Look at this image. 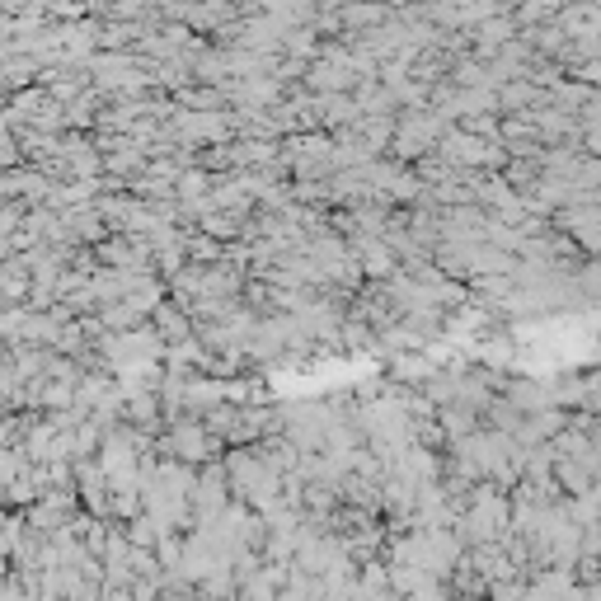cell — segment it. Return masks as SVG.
<instances>
[{"mask_svg":"<svg viewBox=\"0 0 601 601\" xmlns=\"http://www.w3.org/2000/svg\"><path fill=\"white\" fill-rule=\"evenodd\" d=\"M555 29L578 43V38H601V5L583 0V5H559L555 10Z\"/></svg>","mask_w":601,"mask_h":601,"instance_id":"1","label":"cell"},{"mask_svg":"<svg viewBox=\"0 0 601 601\" xmlns=\"http://www.w3.org/2000/svg\"><path fill=\"white\" fill-rule=\"evenodd\" d=\"M151 329L160 334V339H165V348H170V343L193 339V324H188V315H184L179 306H174L170 296H165V301H160V306L151 310Z\"/></svg>","mask_w":601,"mask_h":601,"instance_id":"2","label":"cell"},{"mask_svg":"<svg viewBox=\"0 0 601 601\" xmlns=\"http://www.w3.org/2000/svg\"><path fill=\"white\" fill-rule=\"evenodd\" d=\"M550 479H555V489H559V498H578V494H587L597 479L587 475L578 461H564V456H555V465H550Z\"/></svg>","mask_w":601,"mask_h":601,"instance_id":"3","label":"cell"},{"mask_svg":"<svg viewBox=\"0 0 601 601\" xmlns=\"http://www.w3.org/2000/svg\"><path fill=\"white\" fill-rule=\"evenodd\" d=\"M170 104L179 108V113H221L226 99H221V90H212V85H184L179 94H170Z\"/></svg>","mask_w":601,"mask_h":601,"instance_id":"4","label":"cell"},{"mask_svg":"<svg viewBox=\"0 0 601 601\" xmlns=\"http://www.w3.org/2000/svg\"><path fill=\"white\" fill-rule=\"evenodd\" d=\"M437 428H442V437H447V447L451 442H465L470 432H479V414H470L465 404H447V409H437Z\"/></svg>","mask_w":601,"mask_h":601,"instance_id":"5","label":"cell"},{"mask_svg":"<svg viewBox=\"0 0 601 601\" xmlns=\"http://www.w3.org/2000/svg\"><path fill=\"white\" fill-rule=\"evenodd\" d=\"M353 132H357V141L367 146L371 160H381L386 146H390V137H395V118H357Z\"/></svg>","mask_w":601,"mask_h":601,"instance_id":"6","label":"cell"},{"mask_svg":"<svg viewBox=\"0 0 601 601\" xmlns=\"http://www.w3.org/2000/svg\"><path fill=\"white\" fill-rule=\"evenodd\" d=\"M165 536V531H160V522H155V517H146V512H141V517H132V522H123V540L127 545H132V550H155V540Z\"/></svg>","mask_w":601,"mask_h":601,"instance_id":"7","label":"cell"},{"mask_svg":"<svg viewBox=\"0 0 601 601\" xmlns=\"http://www.w3.org/2000/svg\"><path fill=\"white\" fill-rule=\"evenodd\" d=\"M132 517H141V489H113L108 494V522H132Z\"/></svg>","mask_w":601,"mask_h":601,"instance_id":"8","label":"cell"},{"mask_svg":"<svg viewBox=\"0 0 601 601\" xmlns=\"http://www.w3.org/2000/svg\"><path fill=\"white\" fill-rule=\"evenodd\" d=\"M155 564H160V569L165 573H179V564H184V536H179V531H165V536L155 540Z\"/></svg>","mask_w":601,"mask_h":601,"instance_id":"9","label":"cell"},{"mask_svg":"<svg viewBox=\"0 0 601 601\" xmlns=\"http://www.w3.org/2000/svg\"><path fill=\"white\" fill-rule=\"evenodd\" d=\"M231 601H278V592L263 583L259 569H254V573L245 578V583H235V597H231Z\"/></svg>","mask_w":601,"mask_h":601,"instance_id":"10","label":"cell"},{"mask_svg":"<svg viewBox=\"0 0 601 601\" xmlns=\"http://www.w3.org/2000/svg\"><path fill=\"white\" fill-rule=\"evenodd\" d=\"M526 578H508V583H489L484 587V601H522Z\"/></svg>","mask_w":601,"mask_h":601,"instance_id":"11","label":"cell"},{"mask_svg":"<svg viewBox=\"0 0 601 601\" xmlns=\"http://www.w3.org/2000/svg\"><path fill=\"white\" fill-rule=\"evenodd\" d=\"M0 353H5V348H0Z\"/></svg>","mask_w":601,"mask_h":601,"instance_id":"12","label":"cell"}]
</instances>
